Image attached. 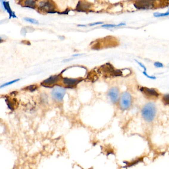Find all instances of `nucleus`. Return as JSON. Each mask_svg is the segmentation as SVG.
Returning a JSON list of instances; mask_svg holds the SVG:
<instances>
[{
	"label": "nucleus",
	"instance_id": "nucleus-1",
	"mask_svg": "<svg viewBox=\"0 0 169 169\" xmlns=\"http://www.w3.org/2000/svg\"><path fill=\"white\" fill-rule=\"evenodd\" d=\"M142 116L147 122H150L153 121L156 115L155 105L152 103H147L142 110Z\"/></svg>",
	"mask_w": 169,
	"mask_h": 169
},
{
	"label": "nucleus",
	"instance_id": "nucleus-2",
	"mask_svg": "<svg viewBox=\"0 0 169 169\" xmlns=\"http://www.w3.org/2000/svg\"><path fill=\"white\" fill-rule=\"evenodd\" d=\"M134 6L137 10H147L154 9V0H135Z\"/></svg>",
	"mask_w": 169,
	"mask_h": 169
},
{
	"label": "nucleus",
	"instance_id": "nucleus-3",
	"mask_svg": "<svg viewBox=\"0 0 169 169\" xmlns=\"http://www.w3.org/2000/svg\"><path fill=\"white\" fill-rule=\"evenodd\" d=\"M132 97L128 92H124L120 98V107L122 110H127L132 104Z\"/></svg>",
	"mask_w": 169,
	"mask_h": 169
},
{
	"label": "nucleus",
	"instance_id": "nucleus-4",
	"mask_svg": "<svg viewBox=\"0 0 169 169\" xmlns=\"http://www.w3.org/2000/svg\"><path fill=\"white\" fill-rule=\"evenodd\" d=\"M102 71L103 74L107 77H114V76H121L122 75V71L119 69H115L112 65L110 63H107L102 66Z\"/></svg>",
	"mask_w": 169,
	"mask_h": 169
},
{
	"label": "nucleus",
	"instance_id": "nucleus-5",
	"mask_svg": "<svg viewBox=\"0 0 169 169\" xmlns=\"http://www.w3.org/2000/svg\"><path fill=\"white\" fill-rule=\"evenodd\" d=\"M39 9L47 12L48 13H52L55 12V6L54 4L52 3V1L49 0H45L42 1L39 3Z\"/></svg>",
	"mask_w": 169,
	"mask_h": 169
},
{
	"label": "nucleus",
	"instance_id": "nucleus-6",
	"mask_svg": "<svg viewBox=\"0 0 169 169\" xmlns=\"http://www.w3.org/2000/svg\"><path fill=\"white\" fill-rule=\"evenodd\" d=\"M66 93V90L65 88L61 87H57L51 92V95L55 101L58 102H61L63 100Z\"/></svg>",
	"mask_w": 169,
	"mask_h": 169
},
{
	"label": "nucleus",
	"instance_id": "nucleus-7",
	"mask_svg": "<svg viewBox=\"0 0 169 169\" xmlns=\"http://www.w3.org/2000/svg\"><path fill=\"white\" fill-rule=\"evenodd\" d=\"M108 96L113 103H116L119 100V91L118 88L114 87L110 88L108 92Z\"/></svg>",
	"mask_w": 169,
	"mask_h": 169
},
{
	"label": "nucleus",
	"instance_id": "nucleus-8",
	"mask_svg": "<svg viewBox=\"0 0 169 169\" xmlns=\"http://www.w3.org/2000/svg\"><path fill=\"white\" fill-rule=\"evenodd\" d=\"M61 75H55L51 76L50 77L45 80L42 83V85L44 86L49 87L56 84L61 79Z\"/></svg>",
	"mask_w": 169,
	"mask_h": 169
},
{
	"label": "nucleus",
	"instance_id": "nucleus-9",
	"mask_svg": "<svg viewBox=\"0 0 169 169\" xmlns=\"http://www.w3.org/2000/svg\"><path fill=\"white\" fill-rule=\"evenodd\" d=\"M140 90L149 98H157L159 96V93L154 89L141 87Z\"/></svg>",
	"mask_w": 169,
	"mask_h": 169
},
{
	"label": "nucleus",
	"instance_id": "nucleus-10",
	"mask_svg": "<svg viewBox=\"0 0 169 169\" xmlns=\"http://www.w3.org/2000/svg\"><path fill=\"white\" fill-rule=\"evenodd\" d=\"M82 79H78V78H68V77H64L63 79V84L68 87L72 88V87L75 86L78 83L82 81Z\"/></svg>",
	"mask_w": 169,
	"mask_h": 169
},
{
	"label": "nucleus",
	"instance_id": "nucleus-11",
	"mask_svg": "<svg viewBox=\"0 0 169 169\" xmlns=\"http://www.w3.org/2000/svg\"><path fill=\"white\" fill-rule=\"evenodd\" d=\"M169 6V0H154V9H162Z\"/></svg>",
	"mask_w": 169,
	"mask_h": 169
},
{
	"label": "nucleus",
	"instance_id": "nucleus-12",
	"mask_svg": "<svg viewBox=\"0 0 169 169\" xmlns=\"http://www.w3.org/2000/svg\"><path fill=\"white\" fill-rule=\"evenodd\" d=\"M1 4L4 6V10L7 11V13H9L10 18H16V15H15V13L12 11V10L10 9V6L9 4V2L5 1V0H1Z\"/></svg>",
	"mask_w": 169,
	"mask_h": 169
},
{
	"label": "nucleus",
	"instance_id": "nucleus-13",
	"mask_svg": "<svg viewBox=\"0 0 169 169\" xmlns=\"http://www.w3.org/2000/svg\"><path fill=\"white\" fill-rule=\"evenodd\" d=\"M89 7V4H88L79 2V4H77V10H78V11L85 12V10H88Z\"/></svg>",
	"mask_w": 169,
	"mask_h": 169
},
{
	"label": "nucleus",
	"instance_id": "nucleus-14",
	"mask_svg": "<svg viewBox=\"0 0 169 169\" xmlns=\"http://www.w3.org/2000/svg\"><path fill=\"white\" fill-rule=\"evenodd\" d=\"M25 7H30L31 9H35L36 7V1L34 0H26L24 1Z\"/></svg>",
	"mask_w": 169,
	"mask_h": 169
},
{
	"label": "nucleus",
	"instance_id": "nucleus-15",
	"mask_svg": "<svg viewBox=\"0 0 169 169\" xmlns=\"http://www.w3.org/2000/svg\"><path fill=\"white\" fill-rule=\"evenodd\" d=\"M122 25H125V24H104L101 26L102 27L105 28H113L115 27H120Z\"/></svg>",
	"mask_w": 169,
	"mask_h": 169
},
{
	"label": "nucleus",
	"instance_id": "nucleus-16",
	"mask_svg": "<svg viewBox=\"0 0 169 169\" xmlns=\"http://www.w3.org/2000/svg\"><path fill=\"white\" fill-rule=\"evenodd\" d=\"M153 15L155 17H163V16H166L169 15V10H168V12L164 13H153Z\"/></svg>",
	"mask_w": 169,
	"mask_h": 169
},
{
	"label": "nucleus",
	"instance_id": "nucleus-17",
	"mask_svg": "<svg viewBox=\"0 0 169 169\" xmlns=\"http://www.w3.org/2000/svg\"><path fill=\"white\" fill-rule=\"evenodd\" d=\"M25 20L27 22H30L32 24H38V21H37L36 19H34V18H24Z\"/></svg>",
	"mask_w": 169,
	"mask_h": 169
},
{
	"label": "nucleus",
	"instance_id": "nucleus-18",
	"mask_svg": "<svg viewBox=\"0 0 169 169\" xmlns=\"http://www.w3.org/2000/svg\"><path fill=\"white\" fill-rule=\"evenodd\" d=\"M162 101L165 104L169 105V94H167L164 96Z\"/></svg>",
	"mask_w": 169,
	"mask_h": 169
},
{
	"label": "nucleus",
	"instance_id": "nucleus-19",
	"mask_svg": "<svg viewBox=\"0 0 169 169\" xmlns=\"http://www.w3.org/2000/svg\"><path fill=\"white\" fill-rule=\"evenodd\" d=\"M19 80V79H17V80H13V81L9 82V83H6L5 84L1 85V88H2L3 87L6 86H8V85L13 84V83H15V82H17V81H18Z\"/></svg>",
	"mask_w": 169,
	"mask_h": 169
},
{
	"label": "nucleus",
	"instance_id": "nucleus-20",
	"mask_svg": "<svg viewBox=\"0 0 169 169\" xmlns=\"http://www.w3.org/2000/svg\"><path fill=\"white\" fill-rule=\"evenodd\" d=\"M37 87L36 85H30V86L27 87V89L30 91H34L37 89Z\"/></svg>",
	"mask_w": 169,
	"mask_h": 169
},
{
	"label": "nucleus",
	"instance_id": "nucleus-21",
	"mask_svg": "<svg viewBox=\"0 0 169 169\" xmlns=\"http://www.w3.org/2000/svg\"><path fill=\"white\" fill-rule=\"evenodd\" d=\"M155 66L157 68H162L163 67V65L162 63H161L160 62H156L154 63Z\"/></svg>",
	"mask_w": 169,
	"mask_h": 169
},
{
	"label": "nucleus",
	"instance_id": "nucleus-22",
	"mask_svg": "<svg viewBox=\"0 0 169 169\" xmlns=\"http://www.w3.org/2000/svg\"><path fill=\"white\" fill-rule=\"evenodd\" d=\"M103 23H104L103 22H94L93 24H89V26H94V25H98V24H103Z\"/></svg>",
	"mask_w": 169,
	"mask_h": 169
},
{
	"label": "nucleus",
	"instance_id": "nucleus-23",
	"mask_svg": "<svg viewBox=\"0 0 169 169\" xmlns=\"http://www.w3.org/2000/svg\"><path fill=\"white\" fill-rule=\"evenodd\" d=\"M135 61H136V62H137V63H138V64H139V65H140V66H141V67H142V68H143V69H144V70H145V71H146V68L145 67V66H143V65H142V63H139V62H138V61H137V60H135Z\"/></svg>",
	"mask_w": 169,
	"mask_h": 169
},
{
	"label": "nucleus",
	"instance_id": "nucleus-24",
	"mask_svg": "<svg viewBox=\"0 0 169 169\" xmlns=\"http://www.w3.org/2000/svg\"><path fill=\"white\" fill-rule=\"evenodd\" d=\"M82 54H75L72 55V57H77V56H81Z\"/></svg>",
	"mask_w": 169,
	"mask_h": 169
},
{
	"label": "nucleus",
	"instance_id": "nucleus-25",
	"mask_svg": "<svg viewBox=\"0 0 169 169\" xmlns=\"http://www.w3.org/2000/svg\"><path fill=\"white\" fill-rule=\"evenodd\" d=\"M77 26H78V27H86V25H77Z\"/></svg>",
	"mask_w": 169,
	"mask_h": 169
}]
</instances>
